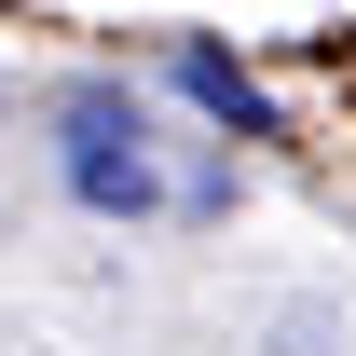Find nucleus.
Instances as JSON below:
<instances>
[{
    "label": "nucleus",
    "mask_w": 356,
    "mask_h": 356,
    "mask_svg": "<svg viewBox=\"0 0 356 356\" xmlns=\"http://www.w3.org/2000/svg\"><path fill=\"white\" fill-rule=\"evenodd\" d=\"M55 178H69L83 220H151V206H178V192H165V151H151V110L110 96V83H83L69 110H55Z\"/></svg>",
    "instance_id": "nucleus-1"
},
{
    "label": "nucleus",
    "mask_w": 356,
    "mask_h": 356,
    "mask_svg": "<svg viewBox=\"0 0 356 356\" xmlns=\"http://www.w3.org/2000/svg\"><path fill=\"white\" fill-rule=\"evenodd\" d=\"M178 96H192V110H220L233 137H274V96L247 83L233 55H206V42H178Z\"/></svg>",
    "instance_id": "nucleus-2"
}]
</instances>
